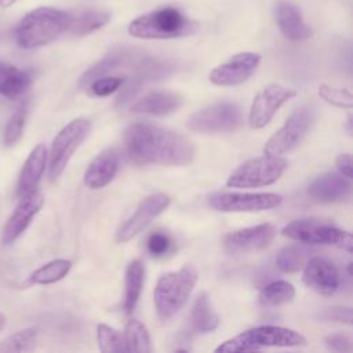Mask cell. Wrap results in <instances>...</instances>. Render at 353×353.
Instances as JSON below:
<instances>
[{"label":"cell","mask_w":353,"mask_h":353,"mask_svg":"<svg viewBox=\"0 0 353 353\" xmlns=\"http://www.w3.org/2000/svg\"><path fill=\"white\" fill-rule=\"evenodd\" d=\"M313 252L312 245L303 243H295L284 247L276 258L277 268L284 273H292L302 269Z\"/></svg>","instance_id":"cell-26"},{"label":"cell","mask_w":353,"mask_h":353,"mask_svg":"<svg viewBox=\"0 0 353 353\" xmlns=\"http://www.w3.org/2000/svg\"><path fill=\"white\" fill-rule=\"evenodd\" d=\"M97 339L99 350L103 353L125 352L124 336L119 331L106 324H99L97 327Z\"/></svg>","instance_id":"cell-33"},{"label":"cell","mask_w":353,"mask_h":353,"mask_svg":"<svg viewBox=\"0 0 353 353\" xmlns=\"http://www.w3.org/2000/svg\"><path fill=\"white\" fill-rule=\"evenodd\" d=\"M276 236V228L272 223H261L229 233L223 240V248L229 254L255 252L270 245Z\"/></svg>","instance_id":"cell-15"},{"label":"cell","mask_w":353,"mask_h":353,"mask_svg":"<svg viewBox=\"0 0 353 353\" xmlns=\"http://www.w3.org/2000/svg\"><path fill=\"white\" fill-rule=\"evenodd\" d=\"M145 281V266L139 259H134L127 265L125 269V290H124V302L123 307L127 314L132 313L135 309L142 287Z\"/></svg>","instance_id":"cell-25"},{"label":"cell","mask_w":353,"mask_h":353,"mask_svg":"<svg viewBox=\"0 0 353 353\" xmlns=\"http://www.w3.org/2000/svg\"><path fill=\"white\" fill-rule=\"evenodd\" d=\"M124 83L123 77L119 76H101L92 80L87 87L97 97H106L119 90Z\"/></svg>","instance_id":"cell-36"},{"label":"cell","mask_w":353,"mask_h":353,"mask_svg":"<svg viewBox=\"0 0 353 353\" xmlns=\"http://www.w3.org/2000/svg\"><path fill=\"white\" fill-rule=\"evenodd\" d=\"M281 234L298 243L309 245L327 244L352 252V234L327 221L314 218L295 219L283 228Z\"/></svg>","instance_id":"cell-6"},{"label":"cell","mask_w":353,"mask_h":353,"mask_svg":"<svg viewBox=\"0 0 353 353\" xmlns=\"http://www.w3.org/2000/svg\"><path fill=\"white\" fill-rule=\"evenodd\" d=\"M182 105V97L172 91H153L132 105L134 113L164 116L175 112Z\"/></svg>","instance_id":"cell-22"},{"label":"cell","mask_w":353,"mask_h":353,"mask_svg":"<svg viewBox=\"0 0 353 353\" xmlns=\"http://www.w3.org/2000/svg\"><path fill=\"white\" fill-rule=\"evenodd\" d=\"M110 19V14L101 10H84L76 15H70L68 30L74 36H84L101 29Z\"/></svg>","instance_id":"cell-27"},{"label":"cell","mask_w":353,"mask_h":353,"mask_svg":"<svg viewBox=\"0 0 353 353\" xmlns=\"http://www.w3.org/2000/svg\"><path fill=\"white\" fill-rule=\"evenodd\" d=\"M120 156L116 149L102 150L87 167L84 172V183L90 189H101L106 186L117 174Z\"/></svg>","instance_id":"cell-18"},{"label":"cell","mask_w":353,"mask_h":353,"mask_svg":"<svg viewBox=\"0 0 353 353\" xmlns=\"http://www.w3.org/2000/svg\"><path fill=\"white\" fill-rule=\"evenodd\" d=\"M335 165L339 171V174H342L346 178H352V168H353V161H352V156L349 153H342L336 157L335 160Z\"/></svg>","instance_id":"cell-40"},{"label":"cell","mask_w":353,"mask_h":353,"mask_svg":"<svg viewBox=\"0 0 353 353\" xmlns=\"http://www.w3.org/2000/svg\"><path fill=\"white\" fill-rule=\"evenodd\" d=\"M287 160L274 154L254 157L239 165L228 178L229 188H259L274 183L287 170Z\"/></svg>","instance_id":"cell-7"},{"label":"cell","mask_w":353,"mask_h":353,"mask_svg":"<svg viewBox=\"0 0 353 353\" xmlns=\"http://www.w3.org/2000/svg\"><path fill=\"white\" fill-rule=\"evenodd\" d=\"M274 14L283 36L288 40H305L312 36L310 28L305 23L301 11L292 3L279 0L274 7Z\"/></svg>","instance_id":"cell-21"},{"label":"cell","mask_w":353,"mask_h":353,"mask_svg":"<svg viewBox=\"0 0 353 353\" xmlns=\"http://www.w3.org/2000/svg\"><path fill=\"white\" fill-rule=\"evenodd\" d=\"M124 343L125 352H137V353H150V336L146 327L138 320H128L124 328Z\"/></svg>","instance_id":"cell-29"},{"label":"cell","mask_w":353,"mask_h":353,"mask_svg":"<svg viewBox=\"0 0 353 353\" xmlns=\"http://www.w3.org/2000/svg\"><path fill=\"white\" fill-rule=\"evenodd\" d=\"M324 345L327 346L328 350L332 352H352L353 350V343L350 335L345 332H336V334H330L324 338Z\"/></svg>","instance_id":"cell-38"},{"label":"cell","mask_w":353,"mask_h":353,"mask_svg":"<svg viewBox=\"0 0 353 353\" xmlns=\"http://www.w3.org/2000/svg\"><path fill=\"white\" fill-rule=\"evenodd\" d=\"M325 317L335 320V321H341V323H346L350 324L352 321V310L350 307H328L325 310Z\"/></svg>","instance_id":"cell-39"},{"label":"cell","mask_w":353,"mask_h":353,"mask_svg":"<svg viewBox=\"0 0 353 353\" xmlns=\"http://www.w3.org/2000/svg\"><path fill=\"white\" fill-rule=\"evenodd\" d=\"M72 262L68 259H54L36 269L28 279L29 284H52L62 280L70 270Z\"/></svg>","instance_id":"cell-28"},{"label":"cell","mask_w":353,"mask_h":353,"mask_svg":"<svg viewBox=\"0 0 353 353\" xmlns=\"http://www.w3.org/2000/svg\"><path fill=\"white\" fill-rule=\"evenodd\" d=\"M26 114H28V106L26 103H22L17 112L8 119L6 130H4V145L6 146H14L22 137L25 123H26Z\"/></svg>","instance_id":"cell-34"},{"label":"cell","mask_w":353,"mask_h":353,"mask_svg":"<svg viewBox=\"0 0 353 353\" xmlns=\"http://www.w3.org/2000/svg\"><path fill=\"white\" fill-rule=\"evenodd\" d=\"M32 84L28 72L0 61V95L8 99H17L23 95Z\"/></svg>","instance_id":"cell-23"},{"label":"cell","mask_w":353,"mask_h":353,"mask_svg":"<svg viewBox=\"0 0 353 353\" xmlns=\"http://www.w3.org/2000/svg\"><path fill=\"white\" fill-rule=\"evenodd\" d=\"M6 324H7V317H6V314H3V313L0 312V332L4 330Z\"/></svg>","instance_id":"cell-42"},{"label":"cell","mask_w":353,"mask_h":353,"mask_svg":"<svg viewBox=\"0 0 353 353\" xmlns=\"http://www.w3.org/2000/svg\"><path fill=\"white\" fill-rule=\"evenodd\" d=\"M296 92L291 88L283 87L280 84H269L262 91L256 94L252 101L248 123L252 128H262L265 127L279 110V108L294 98Z\"/></svg>","instance_id":"cell-12"},{"label":"cell","mask_w":353,"mask_h":353,"mask_svg":"<svg viewBox=\"0 0 353 353\" xmlns=\"http://www.w3.org/2000/svg\"><path fill=\"white\" fill-rule=\"evenodd\" d=\"M352 192V185L349 178L339 172H327L317 176L309 186V194L324 203L343 201L349 199Z\"/></svg>","instance_id":"cell-19"},{"label":"cell","mask_w":353,"mask_h":353,"mask_svg":"<svg viewBox=\"0 0 353 353\" xmlns=\"http://www.w3.org/2000/svg\"><path fill=\"white\" fill-rule=\"evenodd\" d=\"M197 279V269L192 265H186L179 270L163 274L157 280L153 298L160 319L168 320L182 309L190 296Z\"/></svg>","instance_id":"cell-4"},{"label":"cell","mask_w":353,"mask_h":353,"mask_svg":"<svg viewBox=\"0 0 353 353\" xmlns=\"http://www.w3.org/2000/svg\"><path fill=\"white\" fill-rule=\"evenodd\" d=\"M48 160V152L44 143H39L33 148L30 154L28 156L17 183V193L19 197H23L26 194L33 193L39 182L44 174L46 165Z\"/></svg>","instance_id":"cell-20"},{"label":"cell","mask_w":353,"mask_h":353,"mask_svg":"<svg viewBox=\"0 0 353 353\" xmlns=\"http://www.w3.org/2000/svg\"><path fill=\"white\" fill-rule=\"evenodd\" d=\"M127 52L124 51H113L112 54L106 55L102 61H99L97 65H94L91 69H88L83 76H81V80H80V85L83 87H87L92 80L101 77V76H105L109 70L117 68L119 65H121L125 58H127Z\"/></svg>","instance_id":"cell-32"},{"label":"cell","mask_w":353,"mask_h":353,"mask_svg":"<svg viewBox=\"0 0 353 353\" xmlns=\"http://www.w3.org/2000/svg\"><path fill=\"white\" fill-rule=\"evenodd\" d=\"M18 0H0V7L1 8H8L11 7L12 4H15Z\"/></svg>","instance_id":"cell-41"},{"label":"cell","mask_w":353,"mask_h":353,"mask_svg":"<svg viewBox=\"0 0 353 353\" xmlns=\"http://www.w3.org/2000/svg\"><path fill=\"white\" fill-rule=\"evenodd\" d=\"M346 125H347V132L352 134V116L349 114L347 116V120H346Z\"/></svg>","instance_id":"cell-43"},{"label":"cell","mask_w":353,"mask_h":353,"mask_svg":"<svg viewBox=\"0 0 353 353\" xmlns=\"http://www.w3.org/2000/svg\"><path fill=\"white\" fill-rule=\"evenodd\" d=\"M281 196L276 193H237L221 192L208 197V204L223 212H254L270 210L281 204Z\"/></svg>","instance_id":"cell-11"},{"label":"cell","mask_w":353,"mask_h":353,"mask_svg":"<svg viewBox=\"0 0 353 353\" xmlns=\"http://www.w3.org/2000/svg\"><path fill=\"white\" fill-rule=\"evenodd\" d=\"M170 204V197L165 193H154L145 197L135 212L117 230V243H125L141 233L159 214H161Z\"/></svg>","instance_id":"cell-13"},{"label":"cell","mask_w":353,"mask_h":353,"mask_svg":"<svg viewBox=\"0 0 353 353\" xmlns=\"http://www.w3.org/2000/svg\"><path fill=\"white\" fill-rule=\"evenodd\" d=\"M124 145L130 159L138 164L182 167L194 159V149L188 138L149 123L130 125L124 134Z\"/></svg>","instance_id":"cell-1"},{"label":"cell","mask_w":353,"mask_h":353,"mask_svg":"<svg viewBox=\"0 0 353 353\" xmlns=\"http://www.w3.org/2000/svg\"><path fill=\"white\" fill-rule=\"evenodd\" d=\"M43 204H44V196L37 190L21 197L18 205L10 215L3 229V236H1L3 244L8 245L14 243L29 228L33 218L41 210Z\"/></svg>","instance_id":"cell-16"},{"label":"cell","mask_w":353,"mask_h":353,"mask_svg":"<svg viewBox=\"0 0 353 353\" xmlns=\"http://www.w3.org/2000/svg\"><path fill=\"white\" fill-rule=\"evenodd\" d=\"M303 345H306V339L298 331L279 325H259L225 341L215 352H252L269 346L288 347Z\"/></svg>","instance_id":"cell-5"},{"label":"cell","mask_w":353,"mask_h":353,"mask_svg":"<svg viewBox=\"0 0 353 353\" xmlns=\"http://www.w3.org/2000/svg\"><path fill=\"white\" fill-rule=\"evenodd\" d=\"M91 130V123L87 119H74L66 124L54 138L48 154V175L51 181L61 176L69 164L76 149L83 143Z\"/></svg>","instance_id":"cell-8"},{"label":"cell","mask_w":353,"mask_h":353,"mask_svg":"<svg viewBox=\"0 0 353 353\" xmlns=\"http://www.w3.org/2000/svg\"><path fill=\"white\" fill-rule=\"evenodd\" d=\"M69 22L70 14L62 10L50 7L32 10L19 21L15 29V41L25 50L43 47L65 33Z\"/></svg>","instance_id":"cell-2"},{"label":"cell","mask_w":353,"mask_h":353,"mask_svg":"<svg viewBox=\"0 0 353 353\" xmlns=\"http://www.w3.org/2000/svg\"><path fill=\"white\" fill-rule=\"evenodd\" d=\"M313 123V110L309 106L296 108L285 120L283 127L277 130L265 143L266 154H283L294 149L307 134Z\"/></svg>","instance_id":"cell-10"},{"label":"cell","mask_w":353,"mask_h":353,"mask_svg":"<svg viewBox=\"0 0 353 353\" xmlns=\"http://www.w3.org/2000/svg\"><path fill=\"white\" fill-rule=\"evenodd\" d=\"M37 328H25L11 334L0 342V352L15 353V352H32L37 345Z\"/></svg>","instance_id":"cell-31"},{"label":"cell","mask_w":353,"mask_h":353,"mask_svg":"<svg viewBox=\"0 0 353 353\" xmlns=\"http://www.w3.org/2000/svg\"><path fill=\"white\" fill-rule=\"evenodd\" d=\"M171 244H172V240L167 233H163V232H153L146 241L148 251L154 256H161L167 254L171 248Z\"/></svg>","instance_id":"cell-37"},{"label":"cell","mask_w":353,"mask_h":353,"mask_svg":"<svg viewBox=\"0 0 353 353\" xmlns=\"http://www.w3.org/2000/svg\"><path fill=\"white\" fill-rule=\"evenodd\" d=\"M303 283L321 295H332L341 284V274L334 262L324 256H310L303 266Z\"/></svg>","instance_id":"cell-17"},{"label":"cell","mask_w":353,"mask_h":353,"mask_svg":"<svg viewBox=\"0 0 353 353\" xmlns=\"http://www.w3.org/2000/svg\"><path fill=\"white\" fill-rule=\"evenodd\" d=\"M197 28V23L179 10L164 7L134 19L128 25V33L139 39H175L193 34Z\"/></svg>","instance_id":"cell-3"},{"label":"cell","mask_w":353,"mask_h":353,"mask_svg":"<svg viewBox=\"0 0 353 353\" xmlns=\"http://www.w3.org/2000/svg\"><path fill=\"white\" fill-rule=\"evenodd\" d=\"M295 295L292 284L284 280H277L266 284L259 292V302L263 306H279L290 302Z\"/></svg>","instance_id":"cell-30"},{"label":"cell","mask_w":353,"mask_h":353,"mask_svg":"<svg viewBox=\"0 0 353 353\" xmlns=\"http://www.w3.org/2000/svg\"><path fill=\"white\" fill-rule=\"evenodd\" d=\"M219 316L214 312L210 296L207 292H200L192 305L190 310V327L193 331L205 334L218 328Z\"/></svg>","instance_id":"cell-24"},{"label":"cell","mask_w":353,"mask_h":353,"mask_svg":"<svg viewBox=\"0 0 353 353\" xmlns=\"http://www.w3.org/2000/svg\"><path fill=\"white\" fill-rule=\"evenodd\" d=\"M241 124V109L229 101L215 102L200 110H196L186 121L189 130L201 134L232 132Z\"/></svg>","instance_id":"cell-9"},{"label":"cell","mask_w":353,"mask_h":353,"mask_svg":"<svg viewBox=\"0 0 353 353\" xmlns=\"http://www.w3.org/2000/svg\"><path fill=\"white\" fill-rule=\"evenodd\" d=\"M259 61L261 55L256 52L236 54L228 62L216 66L210 72V81L222 87L239 85L254 74Z\"/></svg>","instance_id":"cell-14"},{"label":"cell","mask_w":353,"mask_h":353,"mask_svg":"<svg viewBox=\"0 0 353 353\" xmlns=\"http://www.w3.org/2000/svg\"><path fill=\"white\" fill-rule=\"evenodd\" d=\"M319 95L321 99H324L327 103L334 105L336 108L350 109L353 106V97L350 91L345 88H336L327 84H321L319 87Z\"/></svg>","instance_id":"cell-35"}]
</instances>
